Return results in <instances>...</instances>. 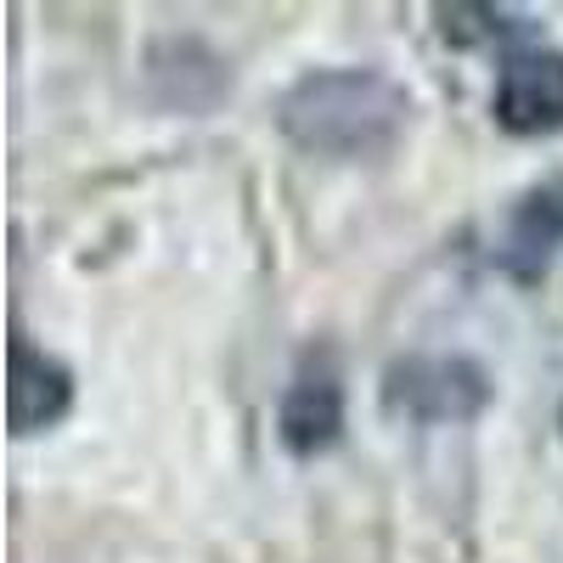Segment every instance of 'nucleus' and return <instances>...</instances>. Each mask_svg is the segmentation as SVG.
Masks as SVG:
<instances>
[{
  "mask_svg": "<svg viewBox=\"0 0 563 563\" xmlns=\"http://www.w3.org/2000/svg\"><path fill=\"white\" fill-rule=\"evenodd\" d=\"M406 90L378 68H321L276 102L282 135L316 158H378L406 130Z\"/></svg>",
  "mask_w": 563,
  "mask_h": 563,
  "instance_id": "obj_1",
  "label": "nucleus"
},
{
  "mask_svg": "<svg viewBox=\"0 0 563 563\" xmlns=\"http://www.w3.org/2000/svg\"><path fill=\"white\" fill-rule=\"evenodd\" d=\"M563 249V175H547L541 186L519 198L507 225V265L519 271H541L552 254Z\"/></svg>",
  "mask_w": 563,
  "mask_h": 563,
  "instance_id": "obj_6",
  "label": "nucleus"
},
{
  "mask_svg": "<svg viewBox=\"0 0 563 563\" xmlns=\"http://www.w3.org/2000/svg\"><path fill=\"white\" fill-rule=\"evenodd\" d=\"M490 406V372L467 355H400L384 372V411L406 422H474Z\"/></svg>",
  "mask_w": 563,
  "mask_h": 563,
  "instance_id": "obj_2",
  "label": "nucleus"
},
{
  "mask_svg": "<svg viewBox=\"0 0 563 563\" xmlns=\"http://www.w3.org/2000/svg\"><path fill=\"white\" fill-rule=\"evenodd\" d=\"M276 429H282V445L294 456H316L339 440L344 429V378L339 366L316 355L294 372L288 395H282V411H276Z\"/></svg>",
  "mask_w": 563,
  "mask_h": 563,
  "instance_id": "obj_4",
  "label": "nucleus"
},
{
  "mask_svg": "<svg viewBox=\"0 0 563 563\" xmlns=\"http://www.w3.org/2000/svg\"><path fill=\"white\" fill-rule=\"evenodd\" d=\"M496 124L507 135L563 130V52L507 57V68L496 79Z\"/></svg>",
  "mask_w": 563,
  "mask_h": 563,
  "instance_id": "obj_3",
  "label": "nucleus"
},
{
  "mask_svg": "<svg viewBox=\"0 0 563 563\" xmlns=\"http://www.w3.org/2000/svg\"><path fill=\"white\" fill-rule=\"evenodd\" d=\"M74 406V378L68 366L52 361L45 350H34L23 333H12L7 350V422L12 434H45L57 429Z\"/></svg>",
  "mask_w": 563,
  "mask_h": 563,
  "instance_id": "obj_5",
  "label": "nucleus"
}]
</instances>
